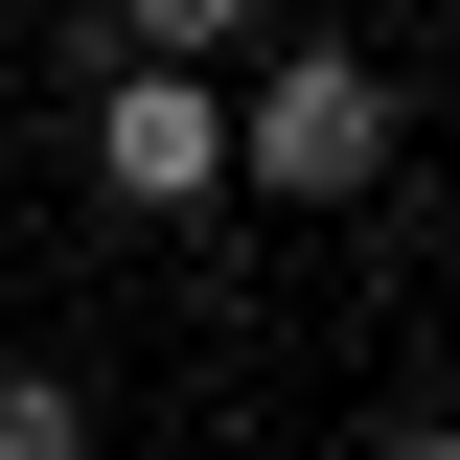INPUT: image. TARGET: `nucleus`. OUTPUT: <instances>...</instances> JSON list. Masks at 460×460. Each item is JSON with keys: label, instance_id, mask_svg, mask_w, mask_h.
<instances>
[{"label": "nucleus", "instance_id": "nucleus-1", "mask_svg": "<svg viewBox=\"0 0 460 460\" xmlns=\"http://www.w3.org/2000/svg\"><path fill=\"white\" fill-rule=\"evenodd\" d=\"M230 184H253V208H368V184H392V69L368 47H277L230 93Z\"/></svg>", "mask_w": 460, "mask_h": 460}, {"label": "nucleus", "instance_id": "nucleus-2", "mask_svg": "<svg viewBox=\"0 0 460 460\" xmlns=\"http://www.w3.org/2000/svg\"><path fill=\"white\" fill-rule=\"evenodd\" d=\"M93 184L115 208H208L230 184V69H115L93 93Z\"/></svg>", "mask_w": 460, "mask_h": 460}, {"label": "nucleus", "instance_id": "nucleus-3", "mask_svg": "<svg viewBox=\"0 0 460 460\" xmlns=\"http://www.w3.org/2000/svg\"><path fill=\"white\" fill-rule=\"evenodd\" d=\"M115 47H138V69H230V47H253V0H115Z\"/></svg>", "mask_w": 460, "mask_h": 460}, {"label": "nucleus", "instance_id": "nucleus-4", "mask_svg": "<svg viewBox=\"0 0 460 460\" xmlns=\"http://www.w3.org/2000/svg\"><path fill=\"white\" fill-rule=\"evenodd\" d=\"M0 460H93V392L69 368H0Z\"/></svg>", "mask_w": 460, "mask_h": 460}, {"label": "nucleus", "instance_id": "nucleus-5", "mask_svg": "<svg viewBox=\"0 0 460 460\" xmlns=\"http://www.w3.org/2000/svg\"><path fill=\"white\" fill-rule=\"evenodd\" d=\"M368 460H460V414H392V438H368Z\"/></svg>", "mask_w": 460, "mask_h": 460}]
</instances>
